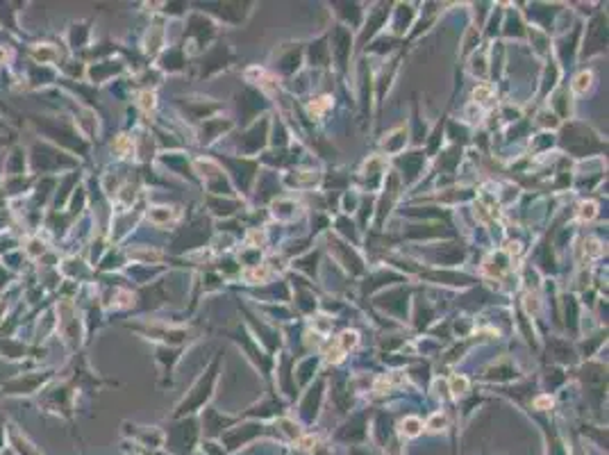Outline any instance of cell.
Segmentation results:
<instances>
[{"label": "cell", "instance_id": "cell-1", "mask_svg": "<svg viewBox=\"0 0 609 455\" xmlns=\"http://www.w3.org/2000/svg\"><path fill=\"white\" fill-rule=\"evenodd\" d=\"M400 430H402V435H407V437H416V435H421V430H423V421L418 417H407L405 421L400 423Z\"/></svg>", "mask_w": 609, "mask_h": 455}, {"label": "cell", "instance_id": "cell-2", "mask_svg": "<svg viewBox=\"0 0 609 455\" xmlns=\"http://www.w3.org/2000/svg\"><path fill=\"white\" fill-rule=\"evenodd\" d=\"M591 78H593V75L589 73V71L580 73L575 78V82H573V91H575V93H584V91L589 89V85H591Z\"/></svg>", "mask_w": 609, "mask_h": 455}, {"label": "cell", "instance_id": "cell-3", "mask_svg": "<svg viewBox=\"0 0 609 455\" xmlns=\"http://www.w3.org/2000/svg\"><path fill=\"white\" fill-rule=\"evenodd\" d=\"M596 214H598V205L593 203V200H587V203L580 205V219L582 221H591Z\"/></svg>", "mask_w": 609, "mask_h": 455}, {"label": "cell", "instance_id": "cell-4", "mask_svg": "<svg viewBox=\"0 0 609 455\" xmlns=\"http://www.w3.org/2000/svg\"><path fill=\"white\" fill-rule=\"evenodd\" d=\"M337 344L341 346V351H346V353H348V351L357 344V332H343L341 337L337 339Z\"/></svg>", "mask_w": 609, "mask_h": 455}, {"label": "cell", "instance_id": "cell-5", "mask_svg": "<svg viewBox=\"0 0 609 455\" xmlns=\"http://www.w3.org/2000/svg\"><path fill=\"white\" fill-rule=\"evenodd\" d=\"M582 246H584V253H587L589 257H600V255H603V246H600V244H598L596 239L584 241Z\"/></svg>", "mask_w": 609, "mask_h": 455}, {"label": "cell", "instance_id": "cell-6", "mask_svg": "<svg viewBox=\"0 0 609 455\" xmlns=\"http://www.w3.org/2000/svg\"><path fill=\"white\" fill-rule=\"evenodd\" d=\"M450 385H453L455 396H459V394H464V391L468 389V380H466V378H459V375H455L453 380H450Z\"/></svg>", "mask_w": 609, "mask_h": 455}, {"label": "cell", "instance_id": "cell-7", "mask_svg": "<svg viewBox=\"0 0 609 455\" xmlns=\"http://www.w3.org/2000/svg\"><path fill=\"white\" fill-rule=\"evenodd\" d=\"M330 105H332V100L327 96L325 98H318L316 102H311V105H309V112L311 114H323L327 107H330Z\"/></svg>", "mask_w": 609, "mask_h": 455}, {"label": "cell", "instance_id": "cell-8", "mask_svg": "<svg viewBox=\"0 0 609 455\" xmlns=\"http://www.w3.org/2000/svg\"><path fill=\"white\" fill-rule=\"evenodd\" d=\"M473 98H475V100H489V98H491V87H486V85L477 87V89L473 91Z\"/></svg>", "mask_w": 609, "mask_h": 455}, {"label": "cell", "instance_id": "cell-9", "mask_svg": "<svg viewBox=\"0 0 609 455\" xmlns=\"http://www.w3.org/2000/svg\"><path fill=\"white\" fill-rule=\"evenodd\" d=\"M444 423H446V417H444V414H434V417L430 419L428 428H430V430H439L441 426H444Z\"/></svg>", "mask_w": 609, "mask_h": 455}, {"label": "cell", "instance_id": "cell-10", "mask_svg": "<svg viewBox=\"0 0 609 455\" xmlns=\"http://www.w3.org/2000/svg\"><path fill=\"white\" fill-rule=\"evenodd\" d=\"M534 405L539 407V410H543V407H550V405H552V398H550V396H539V398L534 401Z\"/></svg>", "mask_w": 609, "mask_h": 455}]
</instances>
